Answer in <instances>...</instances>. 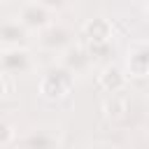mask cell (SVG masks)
I'll return each instance as SVG.
<instances>
[{"instance_id":"6da1fadb","label":"cell","mask_w":149,"mask_h":149,"mask_svg":"<svg viewBox=\"0 0 149 149\" xmlns=\"http://www.w3.org/2000/svg\"><path fill=\"white\" fill-rule=\"evenodd\" d=\"M70 88H72V79H70V74H65V72L47 74V77L40 81V93H42L44 98H51V100L68 95Z\"/></svg>"},{"instance_id":"7a4b0ae2","label":"cell","mask_w":149,"mask_h":149,"mask_svg":"<svg viewBox=\"0 0 149 149\" xmlns=\"http://www.w3.org/2000/svg\"><path fill=\"white\" fill-rule=\"evenodd\" d=\"M86 35L93 42H107V37L112 35V26L105 19H93V21L86 23Z\"/></svg>"},{"instance_id":"3957f363","label":"cell","mask_w":149,"mask_h":149,"mask_svg":"<svg viewBox=\"0 0 149 149\" xmlns=\"http://www.w3.org/2000/svg\"><path fill=\"white\" fill-rule=\"evenodd\" d=\"M100 84H102V88H107L109 93L119 91V88L123 86V74H121V70H119V68H107V70L100 74Z\"/></svg>"},{"instance_id":"277c9868","label":"cell","mask_w":149,"mask_h":149,"mask_svg":"<svg viewBox=\"0 0 149 149\" xmlns=\"http://www.w3.org/2000/svg\"><path fill=\"white\" fill-rule=\"evenodd\" d=\"M130 72L135 74V77H144L147 74V54L144 51H140V54H135V56H130Z\"/></svg>"},{"instance_id":"5b68a950","label":"cell","mask_w":149,"mask_h":149,"mask_svg":"<svg viewBox=\"0 0 149 149\" xmlns=\"http://www.w3.org/2000/svg\"><path fill=\"white\" fill-rule=\"evenodd\" d=\"M44 9H40L37 5H30V7H26V12H23V21L26 23H30V26H40V23H44Z\"/></svg>"},{"instance_id":"8992f818","label":"cell","mask_w":149,"mask_h":149,"mask_svg":"<svg viewBox=\"0 0 149 149\" xmlns=\"http://www.w3.org/2000/svg\"><path fill=\"white\" fill-rule=\"evenodd\" d=\"M12 137H14V130L7 123H0V144H7Z\"/></svg>"},{"instance_id":"52a82bcc","label":"cell","mask_w":149,"mask_h":149,"mask_svg":"<svg viewBox=\"0 0 149 149\" xmlns=\"http://www.w3.org/2000/svg\"><path fill=\"white\" fill-rule=\"evenodd\" d=\"M7 91H9V86H7V84H5V79L0 77V100H2V95H5Z\"/></svg>"},{"instance_id":"ba28073f","label":"cell","mask_w":149,"mask_h":149,"mask_svg":"<svg viewBox=\"0 0 149 149\" xmlns=\"http://www.w3.org/2000/svg\"><path fill=\"white\" fill-rule=\"evenodd\" d=\"M42 2H44V5H63L65 0H42Z\"/></svg>"}]
</instances>
